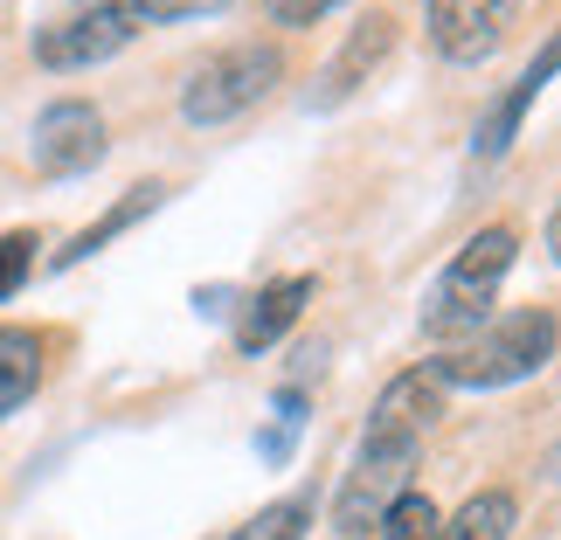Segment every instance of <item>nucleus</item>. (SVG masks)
<instances>
[{"label":"nucleus","mask_w":561,"mask_h":540,"mask_svg":"<svg viewBox=\"0 0 561 540\" xmlns=\"http://www.w3.org/2000/svg\"><path fill=\"white\" fill-rule=\"evenodd\" d=\"M437 416H444V388L430 381L423 367H402V375L375 395V416H368V429H360L347 485H340V499H333V527L347 540H368L381 527V513L409 492L416 450H423V437H430Z\"/></svg>","instance_id":"f257e3e1"},{"label":"nucleus","mask_w":561,"mask_h":540,"mask_svg":"<svg viewBox=\"0 0 561 540\" xmlns=\"http://www.w3.org/2000/svg\"><path fill=\"white\" fill-rule=\"evenodd\" d=\"M561 347V319L548 306H527V312H506V319H485L471 340L444 347L437 360L423 367L437 388H513V381H534Z\"/></svg>","instance_id":"f03ea898"},{"label":"nucleus","mask_w":561,"mask_h":540,"mask_svg":"<svg viewBox=\"0 0 561 540\" xmlns=\"http://www.w3.org/2000/svg\"><path fill=\"white\" fill-rule=\"evenodd\" d=\"M513 256H520V235L506 222H485L479 235H465L458 256L437 271V285L423 291V340L430 347H458V340H471L485 326L492 306H500Z\"/></svg>","instance_id":"7ed1b4c3"},{"label":"nucleus","mask_w":561,"mask_h":540,"mask_svg":"<svg viewBox=\"0 0 561 540\" xmlns=\"http://www.w3.org/2000/svg\"><path fill=\"white\" fill-rule=\"evenodd\" d=\"M277 77H285V56H277V42H229V49L202 56L181 83V118L187 125H229L243 118L250 104H264L277 91Z\"/></svg>","instance_id":"20e7f679"},{"label":"nucleus","mask_w":561,"mask_h":540,"mask_svg":"<svg viewBox=\"0 0 561 540\" xmlns=\"http://www.w3.org/2000/svg\"><path fill=\"white\" fill-rule=\"evenodd\" d=\"M133 35H139V14L125 8V0H83V8H70V14H56V21L35 28V62L56 70V77L98 70V62H112Z\"/></svg>","instance_id":"39448f33"},{"label":"nucleus","mask_w":561,"mask_h":540,"mask_svg":"<svg viewBox=\"0 0 561 540\" xmlns=\"http://www.w3.org/2000/svg\"><path fill=\"white\" fill-rule=\"evenodd\" d=\"M104 153H112V139H104V112H98L91 97H56V104H42V118H35V133H28L35 174L70 181V174H91Z\"/></svg>","instance_id":"423d86ee"},{"label":"nucleus","mask_w":561,"mask_h":540,"mask_svg":"<svg viewBox=\"0 0 561 540\" xmlns=\"http://www.w3.org/2000/svg\"><path fill=\"white\" fill-rule=\"evenodd\" d=\"M554 77H561V28L541 42V49H534V62H527V70L513 77L500 97H492V112L479 118V133H471V160H485V166H492V160H506V146L520 139L527 112L541 104V91H548Z\"/></svg>","instance_id":"0eeeda50"},{"label":"nucleus","mask_w":561,"mask_h":540,"mask_svg":"<svg viewBox=\"0 0 561 540\" xmlns=\"http://www.w3.org/2000/svg\"><path fill=\"white\" fill-rule=\"evenodd\" d=\"M388 49H396V14H381V8L360 14L354 28H347V42L333 49V62L319 70V83L306 91V112H340V104H347L360 83L388 62Z\"/></svg>","instance_id":"6e6552de"},{"label":"nucleus","mask_w":561,"mask_h":540,"mask_svg":"<svg viewBox=\"0 0 561 540\" xmlns=\"http://www.w3.org/2000/svg\"><path fill=\"white\" fill-rule=\"evenodd\" d=\"M430 14V42H437L444 62H485L506 42L520 0H423Z\"/></svg>","instance_id":"1a4fd4ad"},{"label":"nucleus","mask_w":561,"mask_h":540,"mask_svg":"<svg viewBox=\"0 0 561 540\" xmlns=\"http://www.w3.org/2000/svg\"><path fill=\"white\" fill-rule=\"evenodd\" d=\"M312 306V277H271V285H256L243 298V312H236V354H271L277 340L298 326V312Z\"/></svg>","instance_id":"9d476101"},{"label":"nucleus","mask_w":561,"mask_h":540,"mask_svg":"<svg viewBox=\"0 0 561 540\" xmlns=\"http://www.w3.org/2000/svg\"><path fill=\"white\" fill-rule=\"evenodd\" d=\"M167 202V181H146V187H125V202H112V208H104L98 215V222L91 229H83V235H70V243H62L56 250V271H70V264H83V256H98L104 243H112V235H125V229H133L139 222V215H153Z\"/></svg>","instance_id":"9b49d317"},{"label":"nucleus","mask_w":561,"mask_h":540,"mask_svg":"<svg viewBox=\"0 0 561 540\" xmlns=\"http://www.w3.org/2000/svg\"><path fill=\"white\" fill-rule=\"evenodd\" d=\"M513 527H520V499H513L506 485H485V492H471L450 520H437L430 540H513Z\"/></svg>","instance_id":"f8f14e48"},{"label":"nucleus","mask_w":561,"mask_h":540,"mask_svg":"<svg viewBox=\"0 0 561 540\" xmlns=\"http://www.w3.org/2000/svg\"><path fill=\"white\" fill-rule=\"evenodd\" d=\"M42 333H28V326H0V423L14 416L21 402L42 388Z\"/></svg>","instance_id":"ddd939ff"},{"label":"nucleus","mask_w":561,"mask_h":540,"mask_svg":"<svg viewBox=\"0 0 561 540\" xmlns=\"http://www.w3.org/2000/svg\"><path fill=\"white\" fill-rule=\"evenodd\" d=\"M312 513H319L312 492H285V499L256 506V513H250V520L236 527L229 540H306V533H312Z\"/></svg>","instance_id":"4468645a"},{"label":"nucleus","mask_w":561,"mask_h":540,"mask_svg":"<svg viewBox=\"0 0 561 540\" xmlns=\"http://www.w3.org/2000/svg\"><path fill=\"white\" fill-rule=\"evenodd\" d=\"M437 520H444V513H437V499L409 485L402 499L381 513V527H375V533H381V540H430V533H437Z\"/></svg>","instance_id":"2eb2a0df"},{"label":"nucleus","mask_w":561,"mask_h":540,"mask_svg":"<svg viewBox=\"0 0 561 540\" xmlns=\"http://www.w3.org/2000/svg\"><path fill=\"white\" fill-rule=\"evenodd\" d=\"M35 250H42V235H35V229H8V235H0V298H14L21 285H28Z\"/></svg>","instance_id":"dca6fc26"},{"label":"nucleus","mask_w":561,"mask_h":540,"mask_svg":"<svg viewBox=\"0 0 561 540\" xmlns=\"http://www.w3.org/2000/svg\"><path fill=\"white\" fill-rule=\"evenodd\" d=\"M139 21H202V14H222L229 0H125Z\"/></svg>","instance_id":"f3484780"},{"label":"nucleus","mask_w":561,"mask_h":540,"mask_svg":"<svg viewBox=\"0 0 561 540\" xmlns=\"http://www.w3.org/2000/svg\"><path fill=\"white\" fill-rule=\"evenodd\" d=\"M333 8H347V0H264V14L277 28H312V21H327Z\"/></svg>","instance_id":"a211bd4d"},{"label":"nucleus","mask_w":561,"mask_h":540,"mask_svg":"<svg viewBox=\"0 0 561 540\" xmlns=\"http://www.w3.org/2000/svg\"><path fill=\"white\" fill-rule=\"evenodd\" d=\"M541 243H548V256H554V264H561V202L548 208V229H541Z\"/></svg>","instance_id":"6ab92c4d"}]
</instances>
